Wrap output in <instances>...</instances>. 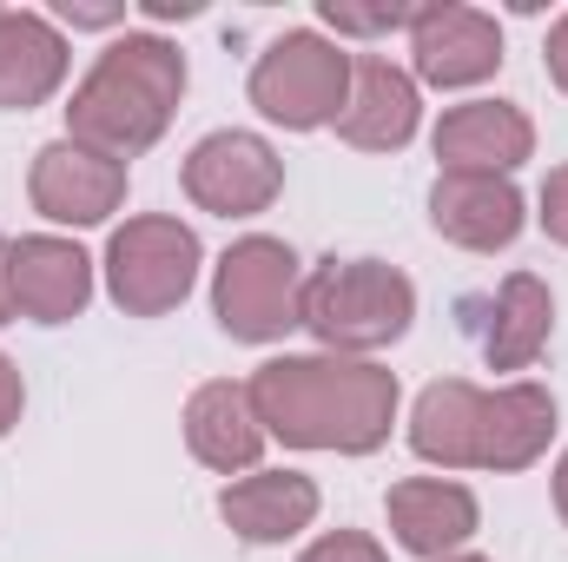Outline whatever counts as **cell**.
Segmentation results:
<instances>
[{
    "label": "cell",
    "mask_w": 568,
    "mask_h": 562,
    "mask_svg": "<svg viewBox=\"0 0 568 562\" xmlns=\"http://www.w3.org/2000/svg\"><path fill=\"white\" fill-rule=\"evenodd\" d=\"M252 411L265 436L291 450H337V456H371L390 423H397V371L371 358H272L252 371Z\"/></svg>",
    "instance_id": "6da1fadb"
},
{
    "label": "cell",
    "mask_w": 568,
    "mask_h": 562,
    "mask_svg": "<svg viewBox=\"0 0 568 562\" xmlns=\"http://www.w3.org/2000/svg\"><path fill=\"white\" fill-rule=\"evenodd\" d=\"M179 93H185V53L172 40H159V33H126L73 87L67 140L93 145L106 159H133L172 127Z\"/></svg>",
    "instance_id": "7a4b0ae2"
},
{
    "label": "cell",
    "mask_w": 568,
    "mask_h": 562,
    "mask_svg": "<svg viewBox=\"0 0 568 562\" xmlns=\"http://www.w3.org/2000/svg\"><path fill=\"white\" fill-rule=\"evenodd\" d=\"M410 318H417V284L384 259H324L304 279L297 324L337 358H364V351L397 344L410 331Z\"/></svg>",
    "instance_id": "3957f363"
},
{
    "label": "cell",
    "mask_w": 568,
    "mask_h": 562,
    "mask_svg": "<svg viewBox=\"0 0 568 562\" xmlns=\"http://www.w3.org/2000/svg\"><path fill=\"white\" fill-rule=\"evenodd\" d=\"M351 53L311 27L284 33L258 53L252 67V107L265 120H278L291 133H311V127H337L344 100H351Z\"/></svg>",
    "instance_id": "277c9868"
},
{
    "label": "cell",
    "mask_w": 568,
    "mask_h": 562,
    "mask_svg": "<svg viewBox=\"0 0 568 562\" xmlns=\"http://www.w3.org/2000/svg\"><path fill=\"white\" fill-rule=\"evenodd\" d=\"M212 311H219V324L239 344H272V338H284L304 318V265H297V252L284 239H265V232L239 239L219 259Z\"/></svg>",
    "instance_id": "5b68a950"
},
{
    "label": "cell",
    "mask_w": 568,
    "mask_h": 562,
    "mask_svg": "<svg viewBox=\"0 0 568 562\" xmlns=\"http://www.w3.org/2000/svg\"><path fill=\"white\" fill-rule=\"evenodd\" d=\"M199 279V232L165 219V212H145L126 219L106 245V291L126 318H165L185 304V291Z\"/></svg>",
    "instance_id": "8992f818"
},
{
    "label": "cell",
    "mask_w": 568,
    "mask_h": 562,
    "mask_svg": "<svg viewBox=\"0 0 568 562\" xmlns=\"http://www.w3.org/2000/svg\"><path fill=\"white\" fill-rule=\"evenodd\" d=\"M284 192V159L258 133H212L185 152V199L212 219H252Z\"/></svg>",
    "instance_id": "52a82bcc"
},
{
    "label": "cell",
    "mask_w": 568,
    "mask_h": 562,
    "mask_svg": "<svg viewBox=\"0 0 568 562\" xmlns=\"http://www.w3.org/2000/svg\"><path fill=\"white\" fill-rule=\"evenodd\" d=\"M27 192H33V212H47L53 225H100L126 199V159H106L93 145L53 140L33 152Z\"/></svg>",
    "instance_id": "ba28073f"
},
{
    "label": "cell",
    "mask_w": 568,
    "mask_h": 562,
    "mask_svg": "<svg viewBox=\"0 0 568 562\" xmlns=\"http://www.w3.org/2000/svg\"><path fill=\"white\" fill-rule=\"evenodd\" d=\"M429 225L463 252H503L523 232V192L496 172H436Z\"/></svg>",
    "instance_id": "9c48e42d"
},
{
    "label": "cell",
    "mask_w": 568,
    "mask_h": 562,
    "mask_svg": "<svg viewBox=\"0 0 568 562\" xmlns=\"http://www.w3.org/2000/svg\"><path fill=\"white\" fill-rule=\"evenodd\" d=\"M529 152H536V127L509 100H469V107H449L436 120L443 172H496V179H509Z\"/></svg>",
    "instance_id": "30bf717a"
},
{
    "label": "cell",
    "mask_w": 568,
    "mask_h": 562,
    "mask_svg": "<svg viewBox=\"0 0 568 562\" xmlns=\"http://www.w3.org/2000/svg\"><path fill=\"white\" fill-rule=\"evenodd\" d=\"M410 53L417 80L429 87H476L503 67V27L476 7H424V20L410 27Z\"/></svg>",
    "instance_id": "8fae6325"
},
{
    "label": "cell",
    "mask_w": 568,
    "mask_h": 562,
    "mask_svg": "<svg viewBox=\"0 0 568 562\" xmlns=\"http://www.w3.org/2000/svg\"><path fill=\"white\" fill-rule=\"evenodd\" d=\"M417 80L404 67H390L384 53H364L351 67V100L337 113V140L364 145V152H397V145L417 140Z\"/></svg>",
    "instance_id": "7c38bea8"
},
{
    "label": "cell",
    "mask_w": 568,
    "mask_h": 562,
    "mask_svg": "<svg viewBox=\"0 0 568 562\" xmlns=\"http://www.w3.org/2000/svg\"><path fill=\"white\" fill-rule=\"evenodd\" d=\"M87 298H93V259L73 239L33 232L13 245V304L33 324H67L87 311Z\"/></svg>",
    "instance_id": "4fadbf2b"
},
{
    "label": "cell",
    "mask_w": 568,
    "mask_h": 562,
    "mask_svg": "<svg viewBox=\"0 0 568 562\" xmlns=\"http://www.w3.org/2000/svg\"><path fill=\"white\" fill-rule=\"evenodd\" d=\"M384 510H390L397 543H404L410 556H429V562H443L449 550H463V543L476 536V516H483L476 496H469L463 483H443V476H404V483H390Z\"/></svg>",
    "instance_id": "5bb4252c"
},
{
    "label": "cell",
    "mask_w": 568,
    "mask_h": 562,
    "mask_svg": "<svg viewBox=\"0 0 568 562\" xmlns=\"http://www.w3.org/2000/svg\"><path fill=\"white\" fill-rule=\"evenodd\" d=\"M67 80V40L47 13L0 7V113L47 107Z\"/></svg>",
    "instance_id": "9a60e30c"
},
{
    "label": "cell",
    "mask_w": 568,
    "mask_h": 562,
    "mask_svg": "<svg viewBox=\"0 0 568 562\" xmlns=\"http://www.w3.org/2000/svg\"><path fill=\"white\" fill-rule=\"evenodd\" d=\"M556 436V398L542 384L483 391L476 411V470H529Z\"/></svg>",
    "instance_id": "2e32d148"
},
{
    "label": "cell",
    "mask_w": 568,
    "mask_h": 562,
    "mask_svg": "<svg viewBox=\"0 0 568 562\" xmlns=\"http://www.w3.org/2000/svg\"><path fill=\"white\" fill-rule=\"evenodd\" d=\"M185 443H192V456L205 463V470H219V476H239V470H252L258 463V450H265V423L252 411V391L245 384H199L192 391V404H185Z\"/></svg>",
    "instance_id": "e0dca14e"
},
{
    "label": "cell",
    "mask_w": 568,
    "mask_h": 562,
    "mask_svg": "<svg viewBox=\"0 0 568 562\" xmlns=\"http://www.w3.org/2000/svg\"><path fill=\"white\" fill-rule=\"evenodd\" d=\"M219 516L232 523V536L245 543H291L297 530H311L317 516V483L297 470H252L239 483H225Z\"/></svg>",
    "instance_id": "ac0fdd59"
},
{
    "label": "cell",
    "mask_w": 568,
    "mask_h": 562,
    "mask_svg": "<svg viewBox=\"0 0 568 562\" xmlns=\"http://www.w3.org/2000/svg\"><path fill=\"white\" fill-rule=\"evenodd\" d=\"M549 324H556V298L536 272H509L496 304H489V331H483V358L489 371H529L549 344Z\"/></svg>",
    "instance_id": "d6986e66"
},
{
    "label": "cell",
    "mask_w": 568,
    "mask_h": 562,
    "mask_svg": "<svg viewBox=\"0 0 568 562\" xmlns=\"http://www.w3.org/2000/svg\"><path fill=\"white\" fill-rule=\"evenodd\" d=\"M476 411H483V391L469 378L429 384L410 411V450L443 470H476Z\"/></svg>",
    "instance_id": "ffe728a7"
},
{
    "label": "cell",
    "mask_w": 568,
    "mask_h": 562,
    "mask_svg": "<svg viewBox=\"0 0 568 562\" xmlns=\"http://www.w3.org/2000/svg\"><path fill=\"white\" fill-rule=\"evenodd\" d=\"M324 20L337 33H390V27H417L424 7H357V0H324Z\"/></svg>",
    "instance_id": "44dd1931"
},
{
    "label": "cell",
    "mask_w": 568,
    "mask_h": 562,
    "mask_svg": "<svg viewBox=\"0 0 568 562\" xmlns=\"http://www.w3.org/2000/svg\"><path fill=\"white\" fill-rule=\"evenodd\" d=\"M297 562H390V556H384L364 530H331V536H317Z\"/></svg>",
    "instance_id": "7402d4cb"
},
{
    "label": "cell",
    "mask_w": 568,
    "mask_h": 562,
    "mask_svg": "<svg viewBox=\"0 0 568 562\" xmlns=\"http://www.w3.org/2000/svg\"><path fill=\"white\" fill-rule=\"evenodd\" d=\"M542 232L568 245V165H556L549 179H542Z\"/></svg>",
    "instance_id": "603a6c76"
},
{
    "label": "cell",
    "mask_w": 568,
    "mask_h": 562,
    "mask_svg": "<svg viewBox=\"0 0 568 562\" xmlns=\"http://www.w3.org/2000/svg\"><path fill=\"white\" fill-rule=\"evenodd\" d=\"M20 404H27V384H20V371L0 358V436L20 423Z\"/></svg>",
    "instance_id": "cb8c5ba5"
},
{
    "label": "cell",
    "mask_w": 568,
    "mask_h": 562,
    "mask_svg": "<svg viewBox=\"0 0 568 562\" xmlns=\"http://www.w3.org/2000/svg\"><path fill=\"white\" fill-rule=\"evenodd\" d=\"M60 20H73V27H120L126 7H73V0H60Z\"/></svg>",
    "instance_id": "d4e9b609"
},
{
    "label": "cell",
    "mask_w": 568,
    "mask_h": 562,
    "mask_svg": "<svg viewBox=\"0 0 568 562\" xmlns=\"http://www.w3.org/2000/svg\"><path fill=\"white\" fill-rule=\"evenodd\" d=\"M549 73H556V87L568 93V13L549 27Z\"/></svg>",
    "instance_id": "484cf974"
},
{
    "label": "cell",
    "mask_w": 568,
    "mask_h": 562,
    "mask_svg": "<svg viewBox=\"0 0 568 562\" xmlns=\"http://www.w3.org/2000/svg\"><path fill=\"white\" fill-rule=\"evenodd\" d=\"M13 311H20L13 304V245L0 239V324H13Z\"/></svg>",
    "instance_id": "4316f807"
},
{
    "label": "cell",
    "mask_w": 568,
    "mask_h": 562,
    "mask_svg": "<svg viewBox=\"0 0 568 562\" xmlns=\"http://www.w3.org/2000/svg\"><path fill=\"white\" fill-rule=\"evenodd\" d=\"M145 13H152V20H192L199 0H145Z\"/></svg>",
    "instance_id": "83f0119b"
},
{
    "label": "cell",
    "mask_w": 568,
    "mask_h": 562,
    "mask_svg": "<svg viewBox=\"0 0 568 562\" xmlns=\"http://www.w3.org/2000/svg\"><path fill=\"white\" fill-rule=\"evenodd\" d=\"M556 510H562V523H568V456L556 463Z\"/></svg>",
    "instance_id": "f1b7e54d"
},
{
    "label": "cell",
    "mask_w": 568,
    "mask_h": 562,
    "mask_svg": "<svg viewBox=\"0 0 568 562\" xmlns=\"http://www.w3.org/2000/svg\"><path fill=\"white\" fill-rule=\"evenodd\" d=\"M443 562H489V556H443Z\"/></svg>",
    "instance_id": "f546056e"
}]
</instances>
